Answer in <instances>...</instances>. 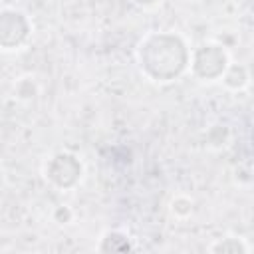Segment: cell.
Wrapping results in <instances>:
<instances>
[{
    "label": "cell",
    "mask_w": 254,
    "mask_h": 254,
    "mask_svg": "<svg viewBox=\"0 0 254 254\" xmlns=\"http://www.w3.org/2000/svg\"><path fill=\"white\" fill-rule=\"evenodd\" d=\"M135 60L139 71L149 81L171 83L189 69L190 48L177 32L153 30L139 40L135 48Z\"/></svg>",
    "instance_id": "obj_1"
},
{
    "label": "cell",
    "mask_w": 254,
    "mask_h": 254,
    "mask_svg": "<svg viewBox=\"0 0 254 254\" xmlns=\"http://www.w3.org/2000/svg\"><path fill=\"white\" fill-rule=\"evenodd\" d=\"M230 141V129L226 125H212L208 129V135H206V143L210 149H222L226 147Z\"/></svg>",
    "instance_id": "obj_10"
},
{
    "label": "cell",
    "mask_w": 254,
    "mask_h": 254,
    "mask_svg": "<svg viewBox=\"0 0 254 254\" xmlns=\"http://www.w3.org/2000/svg\"><path fill=\"white\" fill-rule=\"evenodd\" d=\"M32 20L18 8L0 10V50L16 52L22 50L32 38Z\"/></svg>",
    "instance_id": "obj_4"
},
{
    "label": "cell",
    "mask_w": 254,
    "mask_h": 254,
    "mask_svg": "<svg viewBox=\"0 0 254 254\" xmlns=\"http://www.w3.org/2000/svg\"><path fill=\"white\" fill-rule=\"evenodd\" d=\"M206 250L212 254H250L252 246L242 236H222L208 244Z\"/></svg>",
    "instance_id": "obj_6"
},
{
    "label": "cell",
    "mask_w": 254,
    "mask_h": 254,
    "mask_svg": "<svg viewBox=\"0 0 254 254\" xmlns=\"http://www.w3.org/2000/svg\"><path fill=\"white\" fill-rule=\"evenodd\" d=\"M54 212H58V214H62V218H58L56 222H60V224H67L71 218H73V212L69 210V206H65V204H60Z\"/></svg>",
    "instance_id": "obj_11"
},
{
    "label": "cell",
    "mask_w": 254,
    "mask_h": 254,
    "mask_svg": "<svg viewBox=\"0 0 254 254\" xmlns=\"http://www.w3.org/2000/svg\"><path fill=\"white\" fill-rule=\"evenodd\" d=\"M135 4L143 10H155L157 6H161V0H135Z\"/></svg>",
    "instance_id": "obj_12"
},
{
    "label": "cell",
    "mask_w": 254,
    "mask_h": 254,
    "mask_svg": "<svg viewBox=\"0 0 254 254\" xmlns=\"http://www.w3.org/2000/svg\"><path fill=\"white\" fill-rule=\"evenodd\" d=\"M123 238H129V234L123 232V230H117V228L107 230V232L101 234L97 250L99 252H129V250H133V246H127L123 242L119 244V240H123Z\"/></svg>",
    "instance_id": "obj_7"
},
{
    "label": "cell",
    "mask_w": 254,
    "mask_h": 254,
    "mask_svg": "<svg viewBox=\"0 0 254 254\" xmlns=\"http://www.w3.org/2000/svg\"><path fill=\"white\" fill-rule=\"evenodd\" d=\"M38 91H40V87L32 75H22L14 83V97H18L22 101H32L38 95Z\"/></svg>",
    "instance_id": "obj_9"
},
{
    "label": "cell",
    "mask_w": 254,
    "mask_h": 254,
    "mask_svg": "<svg viewBox=\"0 0 254 254\" xmlns=\"http://www.w3.org/2000/svg\"><path fill=\"white\" fill-rule=\"evenodd\" d=\"M222 85L228 89V91H244L248 85H250V69L244 65V64H236V62H230L220 77Z\"/></svg>",
    "instance_id": "obj_5"
},
{
    "label": "cell",
    "mask_w": 254,
    "mask_h": 254,
    "mask_svg": "<svg viewBox=\"0 0 254 254\" xmlns=\"http://www.w3.org/2000/svg\"><path fill=\"white\" fill-rule=\"evenodd\" d=\"M169 212L177 220H187L194 212V200L189 194H175L169 202Z\"/></svg>",
    "instance_id": "obj_8"
},
{
    "label": "cell",
    "mask_w": 254,
    "mask_h": 254,
    "mask_svg": "<svg viewBox=\"0 0 254 254\" xmlns=\"http://www.w3.org/2000/svg\"><path fill=\"white\" fill-rule=\"evenodd\" d=\"M230 62L232 60H230L226 46L218 40H208L190 50L189 69L194 79L204 81V83H214V81H220Z\"/></svg>",
    "instance_id": "obj_2"
},
{
    "label": "cell",
    "mask_w": 254,
    "mask_h": 254,
    "mask_svg": "<svg viewBox=\"0 0 254 254\" xmlns=\"http://www.w3.org/2000/svg\"><path fill=\"white\" fill-rule=\"evenodd\" d=\"M42 173L52 187L60 190H69L79 185L83 177V163L77 155L69 151H58L44 161Z\"/></svg>",
    "instance_id": "obj_3"
}]
</instances>
